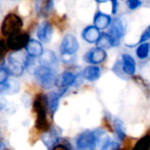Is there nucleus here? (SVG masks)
Segmentation results:
<instances>
[{
  "instance_id": "7ed1b4c3",
  "label": "nucleus",
  "mask_w": 150,
  "mask_h": 150,
  "mask_svg": "<svg viewBox=\"0 0 150 150\" xmlns=\"http://www.w3.org/2000/svg\"><path fill=\"white\" fill-rule=\"evenodd\" d=\"M33 73L38 83L42 87L48 89L55 85V79H56L55 69L39 65L36 67Z\"/></svg>"
},
{
  "instance_id": "0eeeda50",
  "label": "nucleus",
  "mask_w": 150,
  "mask_h": 150,
  "mask_svg": "<svg viewBox=\"0 0 150 150\" xmlns=\"http://www.w3.org/2000/svg\"><path fill=\"white\" fill-rule=\"evenodd\" d=\"M28 42H29L28 34L25 33H17V34L10 36L7 39L6 45L9 49H11L14 52H17V51H19L22 47H26Z\"/></svg>"
},
{
  "instance_id": "bb28decb",
  "label": "nucleus",
  "mask_w": 150,
  "mask_h": 150,
  "mask_svg": "<svg viewBox=\"0 0 150 150\" xmlns=\"http://www.w3.org/2000/svg\"><path fill=\"white\" fill-rule=\"evenodd\" d=\"M127 6L129 9L131 10H134V9H137L138 7H140L142 4V2L139 1V0H129L127 2Z\"/></svg>"
},
{
  "instance_id": "b1692460",
  "label": "nucleus",
  "mask_w": 150,
  "mask_h": 150,
  "mask_svg": "<svg viewBox=\"0 0 150 150\" xmlns=\"http://www.w3.org/2000/svg\"><path fill=\"white\" fill-rule=\"evenodd\" d=\"M150 149V135H145L138 141L133 150H149Z\"/></svg>"
},
{
  "instance_id": "ddd939ff",
  "label": "nucleus",
  "mask_w": 150,
  "mask_h": 150,
  "mask_svg": "<svg viewBox=\"0 0 150 150\" xmlns=\"http://www.w3.org/2000/svg\"><path fill=\"white\" fill-rule=\"evenodd\" d=\"M41 140L48 149L52 150L56 146V143L59 141V134L54 128L49 129L42 134Z\"/></svg>"
},
{
  "instance_id": "f8f14e48",
  "label": "nucleus",
  "mask_w": 150,
  "mask_h": 150,
  "mask_svg": "<svg viewBox=\"0 0 150 150\" xmlns=\"http://www.w3.org/2000/svg\"><path fill=\"white\" fill-rule=\"evenodd\" d=\"M53 33H54V30H53L52 25L47 21H44L38 27L37 36L40 41L47 43L51 40Z\"/></svg>"
},
{
  "instance_id": "1a4fd4ad",
  "label": "nucleus",
  "mask_w": 150,
  "mask_h": 150,
  "mask_svg": "<svg viewBox=\"0 0 150 150\" xmlns=\"http://www.w3.org/2000/svg\"><path fill=\"white\" fill-rule=\"evenodd\" d=\"M106 58V53L104 49L95 47L88 51L84 55L85 62L92 64H99L103 62Z\"/></svg>"
},
{
  "instance_id": "c85d7f7f",
  "label": "nucleus",
  "mask_w": 150,
  "mask_h": 150,
  "mask_svg": "<svg viewBox=\"0 0 150 150\" xmlns=\"http://www.w3.org/2000/svg\"><path fill=\"white\" fill-rule=\"evenodd\" d=\"M7 48L8 47H7L6 42L4 40H0V59L4 57V55L7 52Z\"/></svg>"
},
{
  "instance_id": "6e6552de",
  "label": "nucleus",
  "mask_w": 150,
  "mask_h": 150,
  "mask_svg": "<svg viewBox=\"0 0 150 150\" xmlns=\"http://www.w3.org/2000/svg\"><path fill=\"white\" fill-rule=\"evenodd\" d=\"M125 34V25L120 18H116L112 21L110 29V37L112 41V46H118L124 37Z\"/></svg>"
},
{
  "instance_id": "cd10ccee",
  "label": "nucleus",
  "mask_w": 150,
  "mask_h": 150,
  "mask_svg": "<svg viewBox=\"0 0 150 150\" xmlns=\"http://www.w3.org/2000/svg\"><path fill=\"white\" fill-rule=\"evenodd\" d=\"M149 39H150V26L149 28L146 29V31L142 33V35L141 36V39L139 40V42H137L138 44H142L145 41H147Z\"/></svg>"
},
{
  "instance_id": "a211bd4d",
  "label": "nucleus",
  "mask_w": 150,
  "mask_h": 150,
  "mask_svg": "<svg viewBox=\"0 0 150 150\" xmlns=\"http://www.w3.org/2000/svg\"><path fill=\"white\" fill-rule=\"evenodd\" d=\"M25 48L28 54L32 57H40L43 53V47L41 43L35 40H30Z\"/></svg>"
},
{
  "instance_id": "473e14b6",
  "label": "nucleus",
  "mask_w": 150,
  "mask_h": 150,
  "mask_svg": "<svg viewBox=\"0 0 150 150\" xmlns=\"http://www.w3.org/2000/svg\"><path fill=\"white\" fill-rule=\"evenodd\" d=\"M0 150H5V146L3 142H0Z\"/></svg>"
},
{
  "instance_id": "20e7f679",
  "label": "nucleus",
  "mask_w": 150,
  "mask_h": 150,
  "mask_svg": "<svg viewBox=\"0 0 150 150\" xmlns=\"http://www.w3.org/2000/svg\"><path fill=\"white\" fill-rule=\"evenodd\" d=\"M22 26L23 21L20 17H18L15 13H10L4 18L1 25V31L4 35L10 37L11 35L18 33Z\"/></svg>"
},
{
  "instance_id": "7c9ffc66",
  "label": "nucleus",
  "mask_w": 150,
  "mask_h": 150,
  "mask_svg": "<svg viewBox=\"0 0 150 150\" xmlns=\"http://www.w3.org/2000/svg\"><path fill=\"white\" fill-rule=\"evenodd\" d=\"M6 106V101L4 98L0 97V111H2L4 107Z\"/></svg>"
},
{
  "instance_id": "9b49d317",
  "label": "nucleus",
  "mask_w": 150,
  "mask_h": 150,
  "mask_svg": "<svg viewBox=\"0 0 150 150\" xmlns=\"http://www.w3.org/2000/svg\"><path fill=\"white\" fill-rule=\"evenodd\" d=\"M39 62L40 66L47 67L56 70V68L58 67V60L55 55V54L51 50H47L42 53V54L40 56Z\"/></svg>"
},
{
  "instance_id": "2eb2a0df",
  "label": "nucleus",
  "mask_w": 150,
  "mask_h": 150,
  "mask_svg": "<svg viewBox=\"0 0 150 150\" xmlns=\"http://www.w3.org/2000/svg\"><path fill=\"white\" fill-rule=\"evenodd\" d=\"M122 70L128 76H133L135 73L136 64L134 59L127 54H122Z\"/></svg>"
},
{
  "instance_id": "dca6fc26",
  "label": "nucleus",
  "mask_w": 150,
  "mask_h": 150,
  "mask_svg": "<svg viewBox=\"0 0 150 150\" xmlns=\"http://www.w3.org/2000/svg\"><path fill=\"white\" fill-rule=\"evenodd\" d=\"M83 39L86 40L89 43H95L98 40L100 37V32L99 30L94 26V25H90L84 28V30L82 33Z\"/></svg>"
},
{
  "instance_id": "2f4dec72",
  "label": "nucleus",
  "mask_w": 150,
  "mask_h": 150,
  "mask_svg": "<svg viewBox=\"0 0 150 150\" xmlns=\"http://www.w3.org/2000/svg\"><path fill=\"white\" fill-rule=\"evenodd\" d=\"M52 150H69L67 147L63 146V145H56Z\"/></svg>"
},
{
  "instance_id": "6ab92c4d",
  "label": "nucleus",
  "mask_w": 150,
  "mask_h": 150,
  "mask_svg": "<svg viewBox=\"0 0 150 150\" xmlns=\"http://www.w3.org/2000/svg\"><path fill=\"white\" fill-rule=\"evenodd\" d=\"M54 6V1H37L35 4V9L40 16L46 17L52 11Z\"/></svg>"
},
{
  "instance_id": "412c9836",
  "label": "nucleus",
  "mask_w": 150,
  "mask_h": 150,
  "mask_svg": "<svg viewBox=\"0 0 150 150\" xmlns=\"http://www.w3.org/2000/svg\"><path fill=\"white\" fill-rule=\"evenodd\" d=\"M100 69L95 65L88 66L83 70V77L90 82H94L98 80L100 76Z\"/></svg>"
},
{
  "instance_id": "f257e3e1",
  "label": "nucleus",
  "mask_w": 150,
  "mask_h": 150,
  "mask_svg": "<svg viewBox=\"0 0 150 150\" xmlns=\"http://www.w3.org/2000/svg\"><path fill=\"white\" fill-rule=\"evenodd\" d=\"M33 110L36 113L35 127L43 132L49 130V122L47 120V99L44 94H38L33 101Z\"/></svg>"
},
{
  "instance_id": "c756f323",
  "label": "nucleus",
  "mask_w": 150,
  "mask_h": 150,
  "mask_svg": "<svg viewBox=\"0 0 150 150\" xmlns=\"http://www.w3.org/2000/svg\"><path fill=\"white\" fill-rule=\"evenodd\" d=\"M112 4V13L115 14L117 12V9H118V2L117 1H112L111 2Z\"/></svg>"
},
{
  "instance_id": "393cba45",
  "label": "nucleus",
  "mask_w": 150,
  "mask_h": 150,
  "mask_svg": "<svg viewBox=\"0 0 150 150\" xmlns=\"http://www.w3.org/2000/svg\"><path fill=\"white\" fill-rule=\"evenodd\" d=\"M149 54V44L142 43L136 49V54L140 59H146Z\"/></svg>"
},
{
  "instance_id": "4468645a",
  "label": "nucleus",
  "mask_w": 150,
  "mask_h": 150,
  "mask_svg": "<svg viewBox=\"0 0 150 150\" xmlns=\"http://www.w3.org/2000/svg\"><path fill=\"white\" fill-rule=\"evenodd\" d=\"M76 76L70 71H65L60 76H56L55 85L60 88H67L69 85H72L76 83Z\"/></svg>"
},
{
  "instance_id": "9d476101",
  "label": "nucleus",
  "mask_w": 150,
  "mask_h": 150,
  "mask_svg": "<svg viewBox=\"0 0 150 150\" xmlns=\"http://www.w3.org/2000/svg\"><path fill=\"white\" fill-rule=\"evenodd\" d=\"M67 90H68V88H60L59 91H54V92H52V93L49 94L48 97H47L48 111L50 112V113L52 115L57 111L60 98L64 95V93L67 91Z\"/></svg>"
},
{
  "instance_id": "f3484780",
  "label": "nucleus",
  "mask_w": 150,
  "mask_h": 150,
  "mask_svg": "<svg viewBox=\"0 0 150 150\" xmlns=\"http://www.w3.org/2000/svg\"><path fill=\"white\" fill-rule=\"evenodd\" d=\"M19 91V83L17 80H7L3 85L0 86L1 95H13Z\"/></svg>"
},
{
  "instance_id": "aec40b11",
  "label": "nucleus",
  "mask_w": 150,
  "mask_h": 150,
  "mask_svg": "<svg viewBox=\"0 0 150 150\" xmlns=\"http://www.w3.org/2000/svg\"><path fill=\"white\" fill-rule=\"evenodd\" d=\"M112 22V18L109 15L102 12H98L94 17V26L99 29H105Z\"/></svg>"
},
{
  "instance_id": "39448f33",
  "label": "nucleus",
  "mask_w": 150,
  "mask_h": 150,
  "mask_svg": "<svg viewBox=\"0 0 150 150\" xmlns=\"http://www.w3.org/2000/svg\"><path fill=\"white\" fill-rule=\"evenodd\" d=\"M77 150H98V136L96 130H86L76 140Z\"/></svg>"
},
{
  "instance_id": "a878e982",
  "label": "nucleus",
  "mask_w": 150,
  "mask_h": 150,
  "mask_svg": "<svg viewBox=\"0 0 150 150\" xmlns=\"http://www.w3.org/2000/svg\"><path fill=\"white\" fill-rule=\"evenodd\" d=\"M8 80V72L4 68L0 67V86L6 83Z\"/></svg>"
},
{
  "instance_id": "4be33fe9",
  "label": "nucleus",
  "mask_w": 150,
  "mask_h": 150,
  "mask_svg": "<svg viewBox=\"0 0 150 150\" xmlns=\"http://www.w3.org/2000/svg\"><path fill=\"white\" fill-rule=\"evenodd\" d=\"M97 45H98V47L102 48V49L110 48L111 47H112V41L110 35L107 33L100 34L99 39L97 41Z\"/></svg>"
},
{
  "instance_id": "5701e85b",
  "label": "nucleus",
  "mask_w": 150,
  "mask_h": 150,
  "mask_svg": "<svg viewBox=\"0 0 150 150\" xmlns=\"http://www.w3.org/2000/svg\"><path fill=\"white\" fill-rule=\"evenodd\" d=\"M113 127H114V129H115V132H116V134H117V137L119 138V140L123 141L126 136L123 122L120 119L116 118V119H114V121H113Z\"/></svg>"
},
{
  "instance_id": "f03ea898",
  "label": "nucleus",
  "mask_w": 150,
  "mask_h": 150,
  "mask_svg": "<svg viewBox=\"0 0 150 150\" xmlns=\"http://www.w3.org/2000/svg\"><path fill=\"white\" fill-rule=\"evenodd\" d=\"M30 62V58L25 53L17 51L11 54L7 59V64L5 67L8 74H11L12 76H21L25 68L28 67Z\"/></svg>"
},
{
  "instance_id": "423d86ee",
  "label": "nucleus",
  "mask_w": 150,
  "mask_h": 150,
  "mask_svg": "<svg viewBox=\"0 0 150 150\" xmlns=\"http://www.w3.org/2000/svg\"><path fill=\"white\" fill-rule=\"evenodd\" d=\"M78 47L79 44L76 38L72 34H67L62 40L60 51L62 57H70L78 50Z\"/></svg>"
}]
</instances>
